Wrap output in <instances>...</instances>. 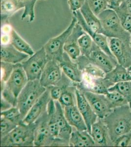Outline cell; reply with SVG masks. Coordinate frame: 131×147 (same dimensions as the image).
<instances>
[{
  "instance_id": "obj_4",
  "label": "cell",
  "mask_w": 131,
  "mask_h": 147,
  "mask_svg": "<svg viewBox=\"0 0 131 147\" xmlns=\"http://www.w3.org/2000/svg\"><path fill=\"white\" fill-rule=\"evenodd\" d=\"M35 122L30 124L24 123L17 125L10 133L1 138V147H33L34 146Z\"/></svg>"
},
{
  "instance_id": "obj_30",
  "label": "cell",
  "mask_w": 131,
  "mask_h": 147,
  "mask_svg": "<svg viewBox=\"0 0 131 147\" xmlns=\"http://www.w3.org/2000/svg\"><path fill=\"white\" fill-rule=\"evenodd\" d=\"M110 91H117L121 94L128 101L131 109V80L118 82L108 89Z\"/></svg>"
},
{
  "instance_id": "obj_9",
  "label": "cell",
  "mask_w": 131,
  "mask_h": 147,
  "mask_svg": "<svg viewBox=\"0 0 131 147\" xmlns=\"http://www.w3.org/2000/svg\"><path fill=\"white\" fill-rule=\"evenodd\" d=\"M114 85L105 78H93L84 74L83 80L77 84V87L81 91L106 95L109 92V88Z\"/></svg>"
},
{
  "instance_id": "obj_17",
  "label": "cell",
  "mask_w": 131,
  "mask_h": 147,
  "mask_svg": "<svg viewBox=\"0 0 131 147\" xmlns=\"http://www.w3.org/2000/svg\"><path fill=\"white\" fill-rule=\"evenodd\" d=\"M76 94L77 106L85 120L88 131L91 134V125L96 122L98 117L87 100L83 92L77 88Z\"/></svg>"
},
{
  "instance_id": "obj_28",
  "label": "cell",
  "mask_w": 131,
  "mask_h": 147,
  "mask_svg": "<svg viewBox=\"0 0 131 147\" xmlns=\"http://www.w3.org/2000/svg\"><path fill=\"white\" fill-rule=\"evenodd\" d=\"M77 84L70 85L67 87L63 93L58 101L60 102L63 108L73 105H77Z\"/></svg>"
},
{
  "instance_id": "obj_1",
  "label": "cell",
  "mask_w": 131,
  "mask_h": 147,
  "mask_svg": "<svg viewBox=\"0 0 131 147\" xmlns=\"http://www.w3.org/2000/svg\"><path fill=\"white\" fill-rule=\"evenodd\" d=\"M102 120L114 143L116 139L131 130V108L129 105L115 108Z\"/></svg>"
},
{
  "instance_id": "obj_40",
  "label": "cell",
  "mask_w": 131,
  "mask_h": 147,
  "mask_svg": "<svg viewBox=\"0 0 131 147\" xmlns=\"http://www.w3.org/2000/svg\"><path fill=\"white\" fill-rule=\"evenodd\" d=\"M86 0H69L68 3L71 11H77L83 7Z\"/></svg>"
},
{
  "instance_id": "obj_36",
  "label": "cell",
  "mask_w": 131,
  "mask_h": 147,
  "mask_svg": "<svg viewBox=\"0 0 131 147\" xmlns=\"http://www.w3.org/2000/svg\"><path fill=\"white\" fill-rule=\"evenodd\" d=\"M109 1V0H86L90 9L97 16L108 9Z\"/></svg>"
},
{
  "instance_id": "obj_23",
  "label": "cell",
  "mask_w": 131,
  "mask_h": 147,
  "mask_svg": "<svg viewBox=\"0 0 131 147\" xmlns=\"http://www.w3.org/2000/svg\"><path fill=\"white\" fill-rule=\"evenodd\" d=\"M24 7L21 0H1V24L9 23L8 19L12 15Z\"/></svg>"
},
{
  "instance_id": "obj_5",
  "label": "cell",
  "mask_w": 131,
  "mask_h": 147,
  "mask_svg": "<svg viewBox=\"0 0 131 147\" xmlns=\"http://www.w3.org/2000/svg\"><path fill=\"white\" fill-rule=\"evenodd\" d=\"M46 88L40 84V80H28L17 100V107L20 110L23 119L44 93Z\"/></svg>"
},
{
  "instance_id": "obj_26",
  "label": "cell",
  "mask_w": 131,
  "mask_h": 147,
  "mask_svg": "<svg viewBox=\"0 0 131 147\" xmlns=\"http://www.w3.org/2000/svg\"><path fill=\"white\" fill-rule=\"evenodd\" d=\"M56 107L54 100L50 99L48 107L47 112L48 114V126L50 135L54 138H58L59 134V129L57 122L56 116Z\"/></svg>"
},
{
  "instance_id": "obj_18",
  "label": "cell",
  "mask_w": 131,
  "mask_h": 147,
  "mask_svg": "<svg viewBox=\"0 0 131 147\" xmlns=\"http://www.w3.org/2000/svg\"><path fill=\"white\" fill-rule=\"evenodd\" d=\"M59 64L63 73L71 80L77 84L81 82L84 77L83 72L80 69L77 62L71 59L65 52L63 59Z\"/></svg>"
},
{
  "instance_id": "obj_43",
  "label": "cell",
  "mask_w": 131,
  "mask_h": 147,
  "mask_svg": "<svg viewBox=\"0 0 131 147\" xmlns=\"http://www.w3.org/2000/svg\"><path fill=\"white\" fill-rule=\"evenodd\" d=\"M121 4L124 6L127 11L131 14V0H125Z\"/></svg>"
},
{
  "instance_id": "obj_16",
  "label": "cell",
  "mask_w": 131,
  "mask_h": 147,
  "mask_svg": "<svg viewBox=\"0 0 131 147\" xmlns=\"http://www.w3.org/2000/svg\"><path fill=\"white\" fill-rule=\"evenodd\" d=\"M91 135L95 141L96 146H114L110 136L108 128L102 119L98 118L96 122L92 125Z\"/></svg>"
},
{
  "instance_id": "obj_19",
  "label": "cell",
  "mask_w": 131,
  "mask_h": 147,
  "mask_svg": "<svg viewBox=\"0 0 131 147\" xmlns=\"http://www.w3.org/2000/svg\"><path fill=\"white\" fill-rule=\"evenodd\" d=\"M30 57L17 50L11 44H1V61L13 64L21 63Z\"/></svg>"
},
{
  "instance_id": "obj_20",
  "label": "cell",
  "mask_w": 131,
  "mask_h": 147,
  "mask_svg": "<svg viewBox=\"0 0 131 147\" xmlns=\"http://www.w3.org/2000/svg\"><path fill=\"white\" fill-rule=\"evenodd\" d=\"M56 107V116L59 134L58 138L65 141L69 144L70 139L73 131V127L69 124L65 117L63 108L58 100H54Z\"/></svg>"
},
{
  "instance_id": "obj_13",
  "label": "cell",
  "mask_w": 131,
  "mask_h": 147,
  "mask_svg": "<svg viewBox=\"0 0 131 147\" xmlns=\"http://www.w3.org/2000/svg\"><path fill=\"white\" fill-rule=\"evenodd\" d=\"M63 74L59 62L56 60H48L39 80L40 84L46 88L57 85Z\"/></svg>"
},
{
  "instance_id": "obj_25",
  "label": "cell",
  "mask_w": 131,
  "mask_h": 147,
  "mask_svg": "<svg viewBox=\"0 0 131 147\" xmlns=\"http://www.w3.org/2000/svg\"><path fill=\"white\" fill-rule=\"evenodd\" d=\"M105 78L114 84L131 80V76L127 68L118 63L112 70L106 74Z\"/></svg>"
},
{
  "instance_id": "obj_10",
  "label": "cell",
  "mask_w": 131,
  "mask_h": 147,
  "mask_svg": "<svg viewBox=\"0 0 131 147\" xmlns=\"http://www.w3.org/2000/svg\"><path fill=\"white\" fill-rule=\"evenodd\" d=\"M110 48L118 63L127 68L131 66V47L130 42L116 38H109Z\"/></svg>"
},
{
  "instance_id": "obj_31",
  "label": "cell",
  "mask_w": 131,
  "mask_h": 147,
  "mask_svg": "<svg viewBox=\"0 0 131 147\" xmlns=\"http://www.w3.org/2000/svg\"><path fill=\"white\" fill-rule=\"evenodd\" d=\"M114 10H115L118 14L123 28L131 34V14L127 11L122 4Z\"/></svg>"
},
{
  "instance_id": "obj_45",
  "label": "cell",
  "mask_w": 131,
  "mask_h": 147,
  "mask_svg": "<svg viewBox=\"0 0 131 147\" xmlns=\"http://www.w3.org/2000/svg\"><path fill=\"white\" fill-rule=\"evenodd\" d=\"M130 46L131 47V40H130Z\"/></svg>"
},
{
  "instance_id": "obj_41",
  "label": "cell",
  "mask_w": 131,
  "mask_h": 147,
  "mask_svg": "<svg viewBox=\"0 0 131 147\" xmlns=\"http://www.w3.org/2000/svg\"><path fill=\"white\" fill-rule=\"evenodd\" d=\"M125 0H109L108 9H114L120 6Z\"/></svg>"
},
{
  "instance_id": "obj_11",
  "label": "cell",
  "mask_w": 131,
  "mask_h": 147,
  "mask_svg": "<svg viewBox=\"0 0 131 147\" xmlns=\"http://www.w3.org/2000/svg\"><path fill=\"white\" fill-rule=\"evenodd\" d=\"M91 63L95 65L106 73L110 72L118 63L116 59L112 58L94 43L89 54L87 56Z\"/></svg>"
},
{
  "instance_id": "obj_7",
  "label": "cell",
  "mask_w": 131,
  "mask_h": 147,
  "mask_svg": "<svg viewBox=\"0 0 131 147\" xmlns=\"http://www.w3.org/2000/svg\"><path fill=\"white\" fill-rule=\"evenodd\" d=\"M77 22V18L73 16L68 27L60 35L50 39L44 46L48 61L56 60L60 62L62 60L65 52L64 50V47L65 43L69 35L71 34Z\"/></svg>"
},
{
  "instance_id": "obj_24",
  "label": "cell",
  "mask_w": 131,
  "mask_h": 147,
  "mask_svg": "<svg viewBox=\"0 0 131 147\" xmlns=\"http://www.w3.org/2000/svg\"><path fill=\"white\" fill-rule=\"evenodd\" d=\"M79 10L87 25L91 28V30L99 33L101 30L99 19L90 9L87 2H86Z\"/></svg>"
},
{
  "instance_id": "obj_38",
  "label": "cell",
  "mask_w": 131,
  "mask_h": 147,
  "mask_svg": "<svg viewBox=\"0 0 131 147\" xmlns=\"http://www.w3.org/2000/svg\"><path fill=\"white\" fill-rule=\"evenodd\" d=\"M14 65L15 64L1 61V83H4L8 80L13 71Z\"/></svg>"
},
{
  "instance_id": "obj_3",
  "label": "cell",
  "mask_w": 131,
  "mask_h": 147,
  "mask_svg": "<svg viewBox=\"0 0 131 147\" xmlns=\"http://www.w3.org/2000/svg\"><path fill=\"white\" fill-rule=\"evenodd\" d=\"M97 17L101 24L100 34L108 38H116L130 42L131 34L123 28L115 10L107 9L100 13Z\"/></svg>"
},
{
  "instance_id": "obj_12",
  "label": "cell",
  "mask_w": 131,
  "mask_h": 147,
  "mask_svg": "<svg viewBox=\"0 0 131 147\" xmlns=\"http://www.w3.org/2000/svg\"><path fill=\"white\" fill-rule=\"evenodd\" d=\"M82 92L99 118L104 119L113 110L106 95L94 93L89 91Z\"/></svg>"
},
{
  "instance_id": "obj_29",
  "label": "cell",
  "mask_w": 131,
  "mask_h": 147,
  "mask_svg": "<svg viewBox=\"0 0 131 147\" xmlns=\"http://www.w3.org/2000/svg\"><path fill=\"white\" fill-rule=\"evenodd\" d=\"M75 84V82L71 80L63 73L61 80L58 84L55 86L50 87L51 98L54 100H58L64 91L70 85Z\"/></svg>"
},
{
  "instance_id": "obj_27",
  "label": "cell",
  "mask_w": 131,
  "mask_h": 147,
  "mask_svg": "<svg viewBox=\"0 0 131 147\" xmlns=\"http://www.w3.org/2000/svg\"><path fill=\"white\" fill-rule=\"evenodd\" d=\"M10 43L17 50L28 55L30 57L34 54L31 46L19 35L14 28L10 33Z\"/></svg>"
},
{
  "instance_id": "obj_6",
  "label": "cell",
  "mask_w": 131,
  "mask_h": 147,
  "mask_svg": "<svg viewBox=\"0 0 131 147\" xmlns=\"http://www.w3.org/2000/svg\"><path fill=\"white\" fill-rule=\"evenodd\" d=\"M47 110L36 121L34 144L36 147L67 146V143L59 138H54L50 134Z\"/></svg>"
},
{
  "instance_id": "obj_15",
  "label": "cell",
  "mask_w": 131,
  "mask_h": 147,
  "mask_svg": "<svg viewBox=\"0 0 131 147\" xmlns=\"http://www.w3.org/2000/svg\"><path fill=\"white\" fill-rule=\"evenodd\" d=\"M51 99L50 88L48 87L46 88V91L30 109L24 119L23 123L30 124L35 122L47 110L48 105Z\"/></svg>"
},
{
  "instance_id": "obj_2",
  "label": "cell",
  "mask_w": 131,
  "mask_h": 147,
  "mask_svg": "<svg viewBox=\"0 0 131 147\" xmlns=\"http://www.w3.org/2000/svg\"><path fill=\"white\" fill-rule=\"evenodd\" d=\"M28 81L22 64H15L8 80L4 83H1V98L13 107H16L17 98Z\"/></svg>"
},
{
  "instance_id": "obj_33",
  "label": "cell",
  "mask_w": 131,
  "mask_h": 147,
  "mask_svg": "<svg viewBox=\"0 0 131 147\" xmlns=\"http://www.w3.org/2000/svg\"><path fill=\"white\" fill-rule=\"evenodd\" d=\"M107 98L112 109L129 105L124 97L117 91H110L107 94Z\"/></svg>"
},
{
  "instance_id": "obj_39",
  "label": "cell",
  "mask_w": 131,
  "mask_h": 147,
  "mask_svg": "<svg viewBox=\"0 0 131 147\" xmlns=\"http://www.w3.org/2000/svg\"><path fill=\"white\" fill-rule=\"evenodd\" d=\"M113 144L116 147L131 146V130L116 139Z\"/></svg>"
},
{
  "instance_id": "obj_8",
  "label": "cell",
  "mask_w": 131,
  "mask_h": 147,
  "mask_svg": "<svg viewBox=\"0 0 131 147\" xmlns=\"http://www.w3.org/2000/svg\"><path fill=\"white\" fill-rule=\"evenodd\" d=\"M48 59L44 47L21 63L28 80H40Z\"/></svg>"
},
{
  "instance_id": "obj_34",
  "label": "cell",
  "mask_w": 131,
  "mask_h": 147,
  "mask_svg": "<svg viewBox=\"0 0 131 147\" xmlns=\"http://www.w3.org/2000/svg\"><path fill=\"white\" fill-rule=\"evenodd\" d=\"M94 42L89 34H83L78 39V44L81 55L87 56L91 51Z\"/></svg>"
},
{
  "instance_id": "obj_44",
  "label": "cell",
  "mask_w": 131,
  "mask_h": 147,
  "mask_svg": "<svg viewBox=\"0 0 131 147\" xmlns=\"http://www.w3.org/2000/svg\"><path fill=\"white\" fill-rule=\"evenodd\" d=\"M127 71H128V72L129 74L131 76V66H130L129 67H128L127 68Z\"/></svg>"
},
{
  "instance_id": "obj_42",
  "label": "cell",
  "mask_w": 131,
  "mask_h": 147,
  "mask_svg": "<svg viewBox=\"0 0 131 147\" xmlns=\"http://www.w3.org/2000/svg\"><path fill=\"white\" fill-rule=\"evenodd\" d=\"M13 106L9 102H7V100H5V99L1 98V111L7 110L8 109H10Z\"/></svg>"
},
{
  "instance_id": "obj_37",
  "label": "cell",
  "mask_w": 131,
  "mask_h": 147,
  "mask_svg": "<svg viewBox=\"0 0 131 147\" xmlns=\"http://www.w3.org/2000/svg\"><path fill=\"white\" fill-rule=\"evenodd\" d=\"M17 125L3 117H1V137L7 135L13 130Z\"/></svg>"
},
{
  "instance_id": "obj_35",
  "label": "cell",
  "mask_w": 131,
  "mask_h": 147,
  "mask_svg": "<svg viewBox=\"0 0 131 147\" xmlns=\"http://www.w3.org/2000/svg\"><path fill=\"white\" fill-rule=\"evenodd\" d=\"M25 5L24 11L21 18L23 20L27 17H29V22H33L35 19L34 7L38 0H21Z\"/></svg>"
},
{
  "instance_id": "obj_21",
  "label": "cell",
  "mask_w": 131,
  "mask_h": 147,
  "mask_svg": "<svg viewBox=\"0 0 131 147\" xmlns=\"http://www.w3.org/2000/svg\"><path fill=\"white\" fill-rule=\"evenodd\" d=\"M64 113L69 124L79 131L88 130L85 120L77 105L63 108Z\"/></svg>"
},
{
  "instance_id": "obj_32",
  "label": "cell",
  "mask_w": 131,
  "mask_h": 147,
  "mask_svg": "<svg viewBox=\"0 0 131 147\" xmlns=\"http://www.w3.org/2000/svg\"><path fill=\"white\" fill-rule=\"evenodd\" d=\"M1 117H3L18 125L23 123V119L18 108L12 107L7 110L1 111Z\"/></svg>"
},
{
  "instance_id": "obj_14",
  "label": "cell",
  "mask_w": 131,
  "mask_h": 147,
  "mask_svg": "<svg viewBox=\"0 0 131 147\" xmlns=\"http://www.w3.org/2000/svg\"><path fill=\"white\" fill-rule=\"evenodd\" d=\"M85 33L86 32L84 30L82 27L77 21L71 34L65 43L64 47V52L75 61L81 55L78 44V39L80 37Z\"/></svg>"
},
{
  "instance_id": "obj_22",
  "label": "cell",
  "mask_w": 131,
  "mask_h": 147,
  "mask_svg": "<svg viewBox=\"0 0 131 147\" xmlns=\"http://www.w3.org/2000/svg\"><path fill=\"white\" fill-rule=\"evenodd\" d=\"M69 146L71 147H94L96 145L88 130L79 131L73 127Z\"/></svg>"
}]
</instances>
